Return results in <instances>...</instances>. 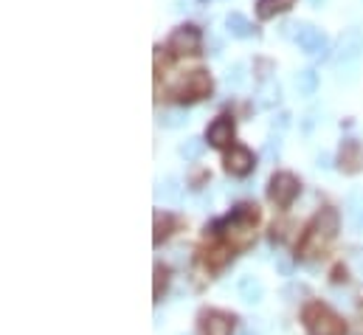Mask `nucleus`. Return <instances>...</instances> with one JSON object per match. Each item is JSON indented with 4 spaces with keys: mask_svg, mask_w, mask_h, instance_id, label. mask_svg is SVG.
<instances>
[{
    "mask_svg": "<svg viewBox=\"0 0 363 335\" xmlns=\"http://www.w3.org/2000/svg\"><path fill=\"white\" fill-rule=\"evenodd\" d=\"M338 231H341V214H338V209H333V206L318 209L315 217L307 223L301 240H298L296 256H298L301 262L318 259L321 253L333 246V240L338 237Z\"/></svg>",
    "mask_w": 363,
    "mask_h": 335,
    "instance_id": "nucleus-1",
    "label": "nucleus"
},
{
    "mask_svg": "<svg viewBox=\"0 0 363 335\" xmlns=\"http://www.w3.org/2000/svg\"><path fill=\"white\" fill-rule=\"evenodd\" d=\"M257 223H259V206L257 203H237L228 212V217L220 223V237L231 248H248L254 243Z\"/></svg>",
    "mask_w": 363,
    "mask_h": 335,
    "instance_id": "nucleus-2",
    "label": "nucleus"
},
{
    "mask_svg": "<svg viewBox=\"0 0 363 335\" xmlns=\"http://www.w3.org/2000/svg\"><path fill=\"white\" fill-rule=\"evenodd\" d=\"M214 93V79L206 68H191L167 87V99L175 104H197Z\"/></svg>",
    "mask_w": 363,
    "mask_h": 335,
    "instance_id": "nucleus-3",
    "label": "nucleus"
},
{
    "mask_svg": "<svg viewBox=\"0 0 363 335\" xmlns=\"http://www.w3.org/2000/svg\"><path fill=\"white\" fill-rule=\"evenodd\" d=\"M167 54L172 60H191L203 54V31L194 23H181L167 37Z\"/></svg>",
    "mask_w": 363,
    "mask_h": 335,
    "instance_id": "nucleus-4",
    "label": "nucleus"
},
{
    "mask_svg": "<svg viewBox=\"0 0 363 335\" xmlns=\"http://www.w3.org/2000/svg\"><path fill=\"white\" fill-rule=\"evenodd\" d=\"M304 324L310 335H344L347 324L341 322V316L335 310H330L321 302H310L304 307Z\"/></svg>",
    "mask_w": 363,
    "mask_h": 335,
    "instance_id": "nucleus-5",
    "label": "nucleus"
},
{
    "mask_svg": "<svg viewBox=\"0 0 363 335\" xmlns=\"http://www.w3.org/2000/svg\"><path fill=\"white\" fill-rule=\"evenodd\" d=\"M301 194V180L293 172H273L268 180V200L276 209H290L293 200Z\"/></svg>",
    "mask_w": 363,
    "mask_h": 335,
    "instance_id": "nucleus-6",
    "label": "nucleus"
},
{
    "mask_svg": "<svg viewBox=\"0 0 363 335\" xmlns=\"http://www.w3.org/2000/svg\"><path fill=\"white\" fill-rule=\"evenodd\" d=\"M203 138H206L208 147H214V150H220V153H225L228 147H234V144H237V119H234V113H220V116H214V119L208 121Z\"/></svg>",
    "mask_w": 363,
    "mask_h": 335,
    "instance_id": "nucleus-7",
    "label": "nucleus"
},
{
    "mask_svg": "<svg viewBox=\"0 0 363 335\" xmlns=\"http://www.w3.org/2000/svg\"><path fill=\"white\" fill-rule=\"evenodd\" d=\"M223 169L231 177H248L257 169V155L245 147V144H234L223 153Z\"/></svg>",
    "mask_w": 363,
    "mask_h": 335,
    "instance_id": "nucleus-8",
    "label": "nucleus"
},
{
    "mask_svg": "<svg viewBox=\"0 0 363 335\" xmlns=\"http://www.w3.org/2000/svg\"><path fill=\"white\" fill-rule=\"evenodd\" d=\"M338 169L344 175H358L363 172V141L361 138H347L338 147V158H335Z\"/></svg>",
    "mask_w": 363,
    "mask_h": 335,
    "instance_id": "nucleus-9",
    "label": "nucleus"
},
{
    "mask_svg": "<svg viewBox=\"0 0 363 335\" xmlns=\"http://www.w3.org/2000/svg\"><path fill=\"white\" fill-rule=\"evenodd\" d=\"M231 330H234V316L220 313V310L206 313V319H203V333L206 335H231Z\"/></svg>",
    "mask_w": 363,
    "mask_h": 335,
    "instance_id": "nucleus-10",
    "label": "nucleus"
},
{
    "mask_svg": "<svg viewBox=\"0 0 363 335\" xmlns=\"http://www.w3.org/2000/svg\"><path fill=\"white\" fill-rule=\"evenodd\" d=\"M293 6H296V0H257L254 11H257V20L268 23V20H276L279 14H287Z\"/></svg>",
    "mask_w": 363,
    "mask_h": 335,
    "instance_id": "nucleus-11",
    "label": "nucleus"
},
{
    "mask_svg": "<svg viewBox=\"0 0 363 335\" xmlns=\"http://www.w3.org/2000/svg\"><path fill=\"white\" fill-rule=\"evenodd\" d=\"M231 256H234V248H231L228 243H217V246H211V248L206 251V265L217 270V268L228 265V262H231Z\"/></svg>",
    "mask_w": 363,
    "mask_h": 335,
    "instance_id": "nucleus-12",
    "label": "nucleus"
},
{
    "mask_svg": "<svg viewBox=\"0 0 363 335\" xmlns=\"http://www.w3.org/2000/svg\"><path fill=\"white\" fill-rule=\"evenodd\" d=\"M298 28H301V31H298V37H296V40L301 43V48H304V51H310V54H313V51L324 48V37H321V31H318V28H313V26H298Z\"/></svg>",
    "mask_w": 363,
    "mask_h": 335,
    "instance_id": "nucleus-13",
    "label": "nucleus"
},
{
    "mask_svg": "<svg viewBox=\"0 0 363 335\" xmlns=\"http://www.w3.org/2000/svg\"><path fill=\"white\" fill-rule=\"evenodd\" d=\"M175 229V217L169 212H155V246H161Z\"/></svg>",
    "mask_w": 363,
    "mask_h": 335,
    "instance_id": "nucleus-14",
    "label": "nucleus"
},
{
    "mask_svg": "<svg viewBox=\"0 0 363 335\" xmlns=\"http://www.w3.org/2000/svg\"><path fill=\"white\" fill-rule=\"evenodd\" d=\"M240 296H242V302L257 304V302L262 299V282H257L254 276H245V279L240 282Z\"/></svg>",
    "mask_w": 363,
    "mask_h": 335,
    "instance_id": "nucleus-15",
    "label": "nucleus"
},
{
    "mask_svg": "<svg viewBox=\"0 0 363 335\" xmlns=\"http://www.w3.org/2000/svg\"><path fill=\"white\" fill-rule=\"evenodd\" d=\"M225 23H228V31H231V34H237V37H251V34H257V28H251V23H248L242 14H237V11H234V14H228V20H225Z\"/></svg>",
    "mask_w": 363,
    "mask_h": 335,
    "instance_id": "nucleus-16",
    "label": "nucleus"
},
{
    "mask_svg": "<svg viewBox=\"0 0 363 335\" xmlns=\"http://www.w3.org/2000/svg\"><path fill=\"white\" fill-rule=\"evenodd\" d=\"M169 282V270L164 265H155V299H161V290L167 287Z\"/></svg>",
    "mask_w": 363,
    "mask_h": 335,
    "instance_id": "nucleus-17",
    "label": "nucleus"
},
{
    "mask_svg": "<svg viewBox=\"0 0 363 335\" xmlns=\"http://www.w3.org/2000/svg\"><path fill=\"white\" fill-rule=\"evenodd\" d=\"M200 150H203V144H189V147H183L181 153L183 155H189V158H197V155H200Z\"/></svg>",
    "mask_w": 363,
    "mask_h": 335,
    "instance_id": "nucleus-18",
    "label": "nucleus"
}]
</instances>
